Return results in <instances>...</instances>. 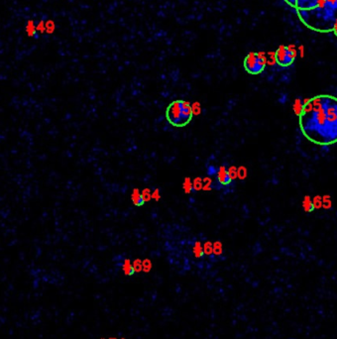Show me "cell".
<instances>
[{
  "label": "cell",
  "mask_w": 337,
  "mask_h": 339,
  "mask_svg": "<svg viewBox=\"0 0 337 339\" xmlns=\"http://www.w3.org/2000/svg\"><path fill=\"white\" fill-rule=\"evenodd\" d=\"M302 135L318 146L337 143V97L318 94L307 100L298 114Z\"/></svg>",
  "instance_id": "cell-1"
},
{
  "label": "cell",
  "mask_w": 337,
  "mask_h": 339,
  "mask_svg": "<svg viewBox=\"0 0 337 339\" xmlns=\"http://www.w3.org/2000/svg\"><path fill=\"white\" fill-rule=\"evenodd\" d=\"M301 22L311 31L328 33L337 25V0H325L311 10H297Z\"/></svg>",
  "instance_id": "cell-2"
},
{
  "label": "cell",
  "mask_w": 337,
  "mask_h": 339,
  "mask_svg": "<svg viewBox=\"0 0 337 339\" xmlns=\"http://www.w3.org/2000/svg\"><path fill=\"white\" fill-rule=\"evenodd\" d=\"M192 115L190 104L183 100H176L172 102L167 109V118L168 122L177 127H183L189 124Z\"/></svg>",
  "instance_id": "cell-3"
},
{
  "label": "cell",
  "mask_w": 337,
  "mask_h": 339,
  "mask_svg": "<svg viewBox=\"0 0 337 339\" xmlns=\"http://www.w3.org/2000/svg\"><path fill=\"white\" fill-rule=\"evenodd\" d=\"M243 66H244L245 71L248 73L257 75L263 73V71L265 70L266 60L259 53H250L245 56Z\"/></svg>",
  "instance_id": "cell-4"
},
{
  "label": "cell",
  "mask_w": 337,
  "mask_h": 339,
  "mask_svg": "<svg viewBox=\"0 0 337 339\" xmlns=\"http://www.w3.org/2000/svg\"><path fill=\"white\" fill-rule=\"evenodd\" d=\"M296 51L289 46H281L275 53V61L283 67H288L294 64L296 60Z\"/></svg>",
  "instance_id": "cell-5"
},
{
  "label": "cell",
  "mask_w": 337,
  "mask_h": 339,
  "mask_svg": "<svg viewBox=\"0 0 337 339\" xmlns=\"http://www.w3.org/2000/svg\"><path fill=\"white\" fill-rule=\"evenodd\" d=\"M325 0H296V10H311L321 5Z\"/></svg>",
  "instance_id": "cell-6"
},
{
  "label": "cell",
  "mask_w": 337,
  "mask_h": 339,
  "mask_svg": "<svg viewBox=\"0 0 337 339\" xmlns=\"http://www.w3.org/2000/svg\"><path fill=\"white\" fill-rule=\"evenodd\" d=\"M217 179L219 184L222 186H227L231 183V178L229 177L228 174V170L225 169V167H220L218 169V173H217Z\"/></svg>",
  "instance_id": "cell-7"
},
{
  "label": "cell",
  "mask_w": 337,
  "mask_h": 339,
  "mask_svg": "<svg viewBox=\"0 0 337 339\" xmlns=\"http://www.w3.org/2000/svg\"><path fill=\"white\" fill-rule=\"evenodd\" d=\"M132 202L135 205L137 206H141L144 204V199L142 197V193H140L138 188H135L132 193Z\"/></svg>",
  "instance_id": "cell-8"
},
{
  "label": "cell",
  "mask_w": 337,
  "mask_h": 339,
  "mask_svg": "<svg viewBox=\"0 0 337 339\" xmlns=\"http://www.w3.org/2000/svg\"><path fill=\"white\" fill-rule=\"evenodd\" d=\"M122 268H123L124 274H125L126 276H132V275L135 274V271H134V268H133L132 263H131L130 260H128V259H126L125 261H124L123 265H122Z\"/></svg>",
  "instance_id": "cell-9"
},
{
  "label": "cell",
  "mask_w": 337,
  "mask_h": 339,
  "mask_svg": "<svg viewBox=\"0 0 337 339\" xmlns=\"http://www.w3.org/2000/svg\"><path fill=\"white\" fill-rule=\"evenodd\" d=\"M26 33L28 35V37H35L37 31H36V26L33 20H29L27 22L26 25Z\"/></svg>",
  "instance_id": "cell-10"
},
{
  "label": "cell",
  "mask_w": 337,
  "mask_h": 339,
  "mask_svg": "<svg viewBox=\"0 0 337 339\" xmlns=\"http://www.w3.org/2000/svg\"><path fill=\"white\" fill-rule=\"evenodd\" d=\"M193 254L196 257V258H201V257L203 256L204 252H203V247L201 246V244L199 242H196L193 246Z\"/></svg>",
  "instance_id": "cell-11"
},
{
  "label": "cell",
  "mask_w": 337,
  "mask_h": 339,
  "mask_svg": "<svg viewBox=\"0 0 337 339\" xmlns=\"http://www.w3.org/2000/svg\"><path fill=\"white\" fill-rule=\"evenodd\" d=\"M45 26H46V32L48 34H52L54 33V31L56 30V24L53 20H48L45 22Z\"/></svg>",
  "instance_id": "cell-12"
},
{
  "label": "cell",
  "mask_w": 337,
  "mask_h": 339,
  "mask_svg": "<svg viewBox=\"0 0 337 339\" xmlns=\"http://www.w3.org/2000/svg\"><path fill=\"white\" fill-rule=\"evenodd\" d=\"M184 191L186 192V193H190L192 191H193V186H192V183L191 180L186 178L184 181Z\"/></svg>",
  "instance_id": "cell-13"
},
{
  "label": "cell",
  "mask_w": 337,
  "mask_h": 339,
  "mask_svg": "<svg viewBox=\"0 0 337 339\" xmlns=\"http://www.w3.org/2000/svg\"><path fill=\"white\" fill-rule=\"evenodd\" d=\"M132 265H133L135 273H139V272L143 271V265H142V261L141 260H139V259L135 260Z\"/></svg>",
  "instance_id": "cell-14"
},
{
  "label": "cell",
  "mask_w": 337,
  "mask_h": 339,
  "mask_svg": "<svg viewBox=\"0 0 337 339\" xmlns=\"http://www.w3.org/2000/svg\"><path fill=\"white\" fill-rule=\"evenodd\" d=\"M142 265H143V271H144L145 273H149L150 271H151L152 269V263L150 260L146 259L142 262Z\"/></svg>",
  "instance_id": "cell-15"
},
{
  "label": "cell",
  "mask_w": 337,
  "mask_h": 339,
  "mask_svg": "<svg viewBox=\"0 0 337 339\" xmlns=\"http://www.w3.org/2000/svg\"><path fill=\"white\" fill-rule=\"evenodd\" d=\"M212 248H213V253L215 255H220L222 253V245L220 242H215Z\"/></svg>",
  "instance_id": "cell-16"
},
{
  "label": "cell",
  "mask_w": 337,
  "mask_h": 339,
  "mask_svg": "<svg viewBox=\"0 0 337 339\" xmlns=\"http://www.w3.org/2000/svg\"><path fill=\"white\" fill-rule=\"evenodd\" d=\"M192 186H193V190H195V191H199V190H201V188H202V180H201V179H199V178H196L195 180H193V184H192Z\"/></svg>",
  "instance_id": "cell-17"
},
{
  "label": "cell",
  "mask_w": 337,
  "mask_h": 339,
  "mask_svg": "<svg viewBox=\"0 0 337 339\" xmlns=\"http://www.w3.org/2000/svg\"><path fill=\"white\" fill-rule=\"evenodd\" d=\"M36 31L39 33H44L46 31V26H45V22L43 20H41L38 24L36 25Z\"/></svg>",
  "instance_id": "cell-18"
},
{
  "label": "cell",
  "mask_w": 337,
  "mask_h": 339,
  "mask_svg": "<svg viewBox=\"0 0 337 339\" xmlns=\"http://www.w3.org/2000/svg\"><path fill=\"white\" fill-rule=\"evenodd\" d=\"M203 252H204V254H206V255H210L212 252H213V248H212L210 242H206V243L204 244Z\"/></svg>",
  "instance_id": "cell-19"
},
{
  "label": "cell",
  "mask_w": 337,
  "mask_h": 339,
  "mask_svg": "<svg viewBox=\"0 0 337 339\" xmlns=\"http://www.w3.org/2000/svg\"><path fill=\"white\" fill-rule=\"evenodd\" d=\"M142 197H143V199H144L145 202H149V200L152 198V193H151V191H150L149 190H144V191H143V192H142Z\"/></svg>",
  "instance_id": "cell-20"
},
{
  "label": "cell",
  "mask_w": 337,
  "mask_h": 339,
  "mask_svg": "<svg viewBox=\"0 0 337 339\" xmlns=\"http://www.w3.org/2000/svg\"><path fill=\"white\" fill-rule=\"evenodd\" d=\"M191 110H192V114L198 115L199 113H201V105H199V103H197V102L193 103L191 106Z\"/></svg>",
  "instance_id": "cell-21"
},
{
  "label": "cell",
  "mask_w": 337,
  "mask_h": 339,
  "mask_svg": "<svg viewBox=\"0 0 337 339\" xmlns=\"http://www.w3.org/2000/svg\"><path fill=\"white\" fill-rule=\"evenodd\" d=\"M218 173V168H216L215 166H209L207 169V175L212 177V175H215Z\"/></svg>",
  "instance_id": "cell-22"
},
{
  "label": "cell",
  "mask_w": 337,
  "mask_h": 339,
  "mask_svg": "<svg viewBox=\"0 0 337 339\" xmlns=\"http://www.w3.org/2000/svg\"><path fill=\"white\" fill-rule=\"evenodd\" d=\"M228 174H229V177L231 178V180H234L236 179L237 177V170L235 167H230L229 170H228Z\"/></svg>",
  "instance_id": "cell-23"
},
{
  "label": "cell",
  "mask_w": 337,
  "mask_h": 339,
  "mask_svg": "<svg viewBox=\"0 0 337 339\" xmlns=\"http://www.w3.org/2000/svg\"><path fill=\"white\" fill-rule=\"evenodd\" d=\"M237 174H238V175L240 177V179H244V178H245V175H246V170H245V168H243V167L239 168L238 173H237Z\"/></svg>",
  "instance_id": "cell-24"
},
{
  "label": "cell",
  "mask_w": 337,
  "mask_h": 339,
  "mask_svg": "<svg viewBox=\"0 0 337 339\" xmlns=\"http://www.w3.org/2000/svg\"><path fill=\"white\" fill-rule=\"evenodd\" d=\"M152 198L155 199V200H159L161 198V194H160L159 190H155L154 191V192L152 193Z\"/></svg>",
  "instance_id": "cell-25"
},
{
  "label": "cell",
  "mask_w": 337,
  "mask_h": 339,
  "mask_svg": "<svg viewBox=\"0 0 337 339\" xmlns=\"http://www.w3.org/2000/svg\"><path fill=\"white\" fill-rule=\"evenodd\" d=\"M204 181H205V184L203 185L204 186H202V188H203V190L206 191L207 188H210V186H211L212 184H211V181H210V180H209V179H205V180H204Z\"/></svg>",
  "instance_id": "cell-26"
},
{
  "label": "cell",
  "mask_w": 337,
  "mask_h": 339,
  "mask_svg": "<svg viewBox=\"0 0 337 339\" xmlns=\"http://www.w3.org/2000/svg\"><path fill=\"white\" fill-rule=\"evenodd\" d=\"M284 1L289 6H291V7H292V8L296 7V0H284Z\"/></svg>",
  "instance_id": "cell-27"
},
{
  "label": "cell",
  "mask_w": 337,
  "mask_h": 339,
  "mask_svg": "<svg viewBox=\"0 0 337 339\" xmlns=\"http://www.w3.org/2000/svg\"><path fill=\"white\" fill-rule=\"evenodd\" d=\"M332 32L334 33V35L337 37V25H336V26L334 27V29H333V31H332Z\"/></svg>",
  "instance_id": "cell-28"
},
{
  "label": "cell",
  "mask_w": 337,
  "mask_h": 339,
  "mask_svg": "<svg viewBox=\"0 0 337 339\" xmlns=\"http://www.w3.org/2000/svg\"><path fill=\"white\" fill-rule=\"evenodd\" d=\"M108 339H117V338L116 337H109Z\"/></svg>",
  "instance_id": "cell-29"
},
{
  "label": "cell",
  "mask_w": 337,
  "mask_h": 339,
  "mask_svg": "<svg viewBox=\"0 0 337 339\" xmlns=\"http://www.w3.org/2000/svg\"><path fill=\"white\" fill-rule=\"evenodd\" d=\"M120 339H126V338H124V337H122V338H120Z\"/></svg>",
  "instance_id": "cell-30"
},
{
  "label": "cell",
  "mask_w": 337,
  "mask_h": 339,
  "mask_svg": "<svg viewBox=\"0 0 337 339\" xmlns=\"http://www.w3.org/2000/svg\"><path fill=\"white\" fill-rule=\"evenodd\" d=\"M100 339H105V338H100Z\"/></svg>",
  "instance_id": "cell-31"
}]
</instances>
